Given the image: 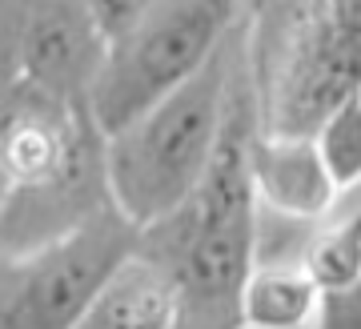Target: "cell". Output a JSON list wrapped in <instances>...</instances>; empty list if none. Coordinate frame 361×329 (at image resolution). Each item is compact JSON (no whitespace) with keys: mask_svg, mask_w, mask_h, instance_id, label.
<instances>
[{"mask_svg":"<svg viewBox=\"0 0 361 329\" xmlns=\"http://www.w3.org/2000/svg\"><path fill=\"white\" fill-rule=\"evenodd\" d=\"M257 128L245 68V28L233 68L229 113L205 177L161 221L141 229L137 249L169 273L180 297V325H241V285L257 261V193L249 177V137Z\"/></svg>","mask_w":361,"mask_h":329,"instance_id":"obj_1","label":"cell"},{"mask_svg":"<svg viewBox=\"0 0 361 329\" xmlns=\"http://www.w3.org/2000/svg\"><path fill=\"white\" fill-rule=\"evenodd\" d=\"M113 205L89 104L20 80L0 101V253L28 249Z\"/></svg>","mask_w":361,"mask_h":329,"instance_id":"obj_2","label":"cell"},{"mask_svg":"<svg viewBox=\"0 0 361 329\" xmlns=\"http://www.w3.org/2000/svg\"><path fill=\"white\" fill-rule=\"evenodd\" d=\"M241 28H245V13L225 37V44L185 85L141 109L121 128L104 133L109 193L113 205L137 229L173 213L205 177L229 113Z\"/></svg>","mask_w":361,"mask_h":329,"instance_id":"obj_3","label":"cell"},{"mask_svg":"<svg viewBox=\"0 0 361 329\" xmlns=\"http://www.w3.org/2000/svg\"><path fill=\"white\" fill-rule=\"evenodd\" d=\"M245 68L265 133L313 137L361 89V49L337 32L325 0H245Z\"/></svg>","mask_w":361,"mask_h":329,"instance_id":"obj_4","label":"cell"},{"mask_svg":"<svg viewBox=\"0 0 361 329\" xmlns=\"http://www.w3.org/2000/svg\"><path fill=\"white\" fill-rule=\"evenodd\" d=\"M245 13V0H153L129 28L109 37V52L89 92V113L101 133L185 85L225 44Z\"/></svg>","mask_w":361,"mask_h":329,"instance_id":"obj_5","label":"cell"},{"mask_svg":"<svg viewBox=\"0 0 361 329\" xmlns=\"http://www.w3.org/2000/svg\"><path fill=\"white\" fill-rule=\"evenodd\" d=\"M141 229L104 205L56 237L0 253V329H73Z\"/></svg>","mask_w":361,"mask_h":329,"instance_id":"obj_6","label":"cell"},{"mask_svg":"<svg viewBox=\"0 0 361 329\" xmlns=\"http://www.w3.org/2000/svg\"><path fill=\"white\" fill-rule=\"evenodd\" d=\"M104 52L109 37L97 25L89 0H25V80L65 101L89 104Z\"/></svg>","mask_w":361,"mask_h":329,"instance_id":"obj_7","label":"cell"},{"mask_svg":"<svg viewBox=\"0 0 361 329\" xmlns=\"http://www.w3.org/2000/svg\"><path fill=\"white\" fill-rule=\"evenodd\" d=\"M249 177L257 205L293 221H325L334 213L341 189L325 169L317 140L301 133H265L253 128L249 137Z\"/></svg>","mask_w":361,"mask_h":329,"instance_id":"obj_8","label":"cell"},{"mask_svg":"<svg viewBox=\"0 0 361 329\" xmlns=\"http://www.w3.org/2000/svg\"><path fill=\"white\" fill-rule=\"evenodd\" d=\"M85 329H169L180 325V297L169 273L149 253L133 249L104 277L97 297L89 301Z\"/></svg>","mask_w":361,"mask_h":329,"instance_id":"obj_9","label":"cell"},{"mask_svg":"<svg viewBox=\"0 0 361 329\" xmlns=\"http://www.w3.org/2000/svg\"><path fill=\"white\" fill-rule=\"evenodd\" d=\"M322 285L301 261H253L241 285V325L305 329L317 321Z\"/></svg>","mask_w":361,"mask_h":329,"instance_id":"obj_10","label":"cell"},{"mask_svg":"<svg viewBox=\"0 0 361 329\" xmlns=\"http://www.w3.org/2000/svg\"><path fill=\"white\" fill-rule=\"evenodd\" d=\"M301 265L310 269V277L325 289L349 285L361 277V209H353L349 217L313 225L305 249H301Z\"/></svg>","mask_w":361,"mask_h":329,"instance_id":"obj_11","label":"cell"},{"mask_svg":"<svg viewBox=\"0 0 361 329\" xmlns=\"http://www.w3.org/2000/svg\"><path fill=\"white\" fill-rule=\"evenodd\" d=\"M313 140H317V152L337 189H361V89H353L345 101H337L325 113Z\"/></svg>","mask_w":361,"mask_h":329,"instance_id":"obj_12","label":"cell"},{"mask_svg":"<svg viewBox=\"0 0 361 329\" xmlns=\"http://www.w3.org/2000/svg\"><path fill=\"white\" fill-rule=\"evenodd\" d=\"M20 32H25V0H0V101L25 80Z\"/></svg>","mask_w":361,"mask_h":329,"instance_id":"obj_13","label":"cell"},{"mask_svg":"<svg viewBox=\"0 0 361 329\" xmlns=\"http://www.w3.org/2000/svg\"><path fill=\"white\" fill-rule=\"evenodd\" d=\"M313 325L325 329H361V277L349 281V285H337V289L322 293V305H317V321Z\"/></svg>","mask_w":361,"mask_h":329,"instance_id":"obj_14","label":"cell"},{"mask_svg":"<svg viewBox=\"0 0 361 329\" xmlns=\"http://www.w3.org/2000/svg\"><path fill=\"white\" fill-rule=\"evenodd\" d=\"M149 4L153 0H89V8L97 16V25L104 28V37H116L121 28H129Z\"/></svg>","mask_w":361,"mask_h":329,"instance_id":"obj_15","label":"cell"},{"mask_svg":"<svg viewBox=\"0 0 361 329\" xmlns=\"http://www.w3.org/2000/svg\"><path fill=\"white\" fill-rule=\"evenodd\" d=\"M325 4H329V16H334L337 32L361 49V0H325Z\"/></svg>","mask_w":361,"mask_h":329,"instance_id":"obj_16","label":"cell"}]
</instances>
